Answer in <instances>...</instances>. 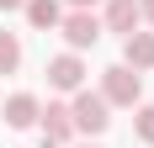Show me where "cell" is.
<instances>
[{
  "instance_id": "obj_7",
  "label": "cell",
  "mask_w": 154,
  "mask_h": 148,
  "mask_svg": "<svg viewBox=\"0 0 154 148\" xmlns=\"http://www.w3.org/2000/svg\"><path fill=\"white\" fill-rule=\"evenodd\" d=\"M37 95H27V90H16L11 101H5V127L11 132H27V127H37Z\"/></svg>"
},
{
  "instance_id": "obj_11",
  "label": "cell",
  "mask_w": 154,
  "mask_h": 148,
  "mask_svg": "<svg viewBox=\"0 0 154 148\" xmlns=\"http://www.w3.org/2000/svg\"><path fill=\"white\" fill-rule=\"evenodd\" d=\"M133 132H138V143H154V101L138 106V117H133Z\"/></svg>"
},
{
  "instance_id": "obj_10",
  "label": "cell",
  "mask_w": 154,
  "mask_h": 148,
  "mask_svg": "<svg viewBox=\"0 0 154 148\" xmlns=\"http://www.w3.org/2000/svg\"><path fill=\"white\" fill-rule=\"evenodd\" d=\"M16 69H21V37L0 32V74H16Z\"/></svg>"
},
{
  "instance_id": "obj_6",
  "label": "cell",
  "mask_w": 154,
  "mask_h": 148,
  "mask_svg": "<svg viewBox=\"0 0 154 148\" xmlns=\"http://www.w3.org/2000/svg\"><path fill=\"white\" fill-rule=\"evenodd\" d=\"M122 64L133 74L154 69V32H128V37H122Z\"/></svg>"
},
{
  "instance_id": "obj_13",
  "label": "cell",
  "mask_w": 154,
  "mask_h": 148,
  "mask_svg": "<svg viewBox=\"0 0 154 148\" xmlns=\"http://www.w3.org/2000/svg\"><path fill=\"white\" fill-rule=\"evenodd\" d=\"M69 5H75V11H96L101 0H69Z\"/></svg>"
},
{
  "instance_id": "obj_8",
  "label": "cell",
  "mask_w": 154,
  "mask_h": 148,
  "mask_svg": "<svg viewBox=\"0 0 154 148\" xmlns=\"http://www.w3.org/2000/svg\"><path fill=\"white\" fill-rule=\"evenodd\" d=\"M101 27L106 32H138L143 27V16H138V0H106V16H101Z\"/></svg>"
},
{
  "instance_id": "obj_14",
  "label": "cell",
  "mask_w": 154,
  "mask_h": 148,
  "mask_svg": "<svg viewBox=\"0 0 154 148\" xmlns=\"http://www.w3.org/2000/svg\"><path fill=\"white\" fill-rule=\"evenodd\" d=\"M21 5H27V0H0V11H21Z\"/></svg>"
},
{
  "instance_id": "obj_5",
  "label": "cell",
  "mask_w": 154,
  "mask_h": 148,
  "mask_svg": "<svg viewBox=\"0 0 154 148\" xmlns=\"http://www.w3.org/2000/svg\"><path fill=\"white\" fill-rule=\"evenodd\" d=\"M48 85L64 90V95H75L85 85V58L80 53H59V58H48Z\"/></svg>"
},
{
  "instance_id": "obj_2",
  "label": "cell",
  "mask_w": 154,
  "mask_h": 148,
  "mask_svg": "<svg viewBox=\"0 0 154 148\" xmlns=\"http://www.w3.org/2000/svg\"><path fill=\"white\" fill-rule=\"evenodd\" d=\"M101 101L106 106H138L143 101V74H133L128 64L101 69Z\"/></svg>"
},
{
  "instance_id": "obj_12",
  "label": "cell",
  "mask_w": 154,
  "mask_h": 148,
  "mask_svg": "<svg viewBox=\"0 0 154 148\" xmlns=\"http://www.w3.org/2000/svg\"><path fill=\"white\" fill-rule=\"evenodd\" d=\"M138 16H143V21L154 27V0H138Z\"/></svg>"
},
{
  "instance_id": "obj_1",
  "label": "cell",
  "mask_w": 154,
  "mask_h": 148,
  "mask_svg": "<svg viewBox=\"0 0 154 148\" xmlns=\"http://www.w3.org/2000/svg\"><path fill=\"white\" fill-rule=\"evenodd\" d=\"M69 127L85 132V138H96V132L112 127V106L101 101V90H85V85L75 90V101H69Z\"/></svg>"
},
{
  "instance_id": "obj_9",
  "label": "cell",
  "mask_w": 154,
  "mask_h": 148,
  "mask_svg": "<svg viewBox=\"0 0 154 148\" xmlns=\"http://www.w3.org/2000/svg\"><path fill=\"white\" fill-rule=\"evenodd\" d=\"M21 11H27L32 32H59V21H64V5H59V0H27Z\"/></svg>"
},
{
  "instance_id": "obj_3",
  "label": "cell",
  "mask_w": 154,
  "mask_h": 148,
  "mask_svg": "<svg viewBox=\"0 0 154 148\" xmlns=\"http://www.w3.org/2000/svg\"><path fill=\"white\" fill-rule=\"evenodd\" d=\"M59 32H64V43H69V53H85V48L101 43V32H106V27H101V16H96V11H69V16L59 21Z\"/></svg>"
},
{
  "instance_id": "obj_4",
  "label": "cell",
  "mask_w": 154,
  "mask_h": 148,
  "mask_svg": "<svg viewBox=\"0 0 154 148\" xmlns=\"http://www.w3.org/2000/svg\"><path fill=\"white\" fill-rule=\"evenodd\" d=\"M37 132H43V148H64L69 138H75V127H69V106H64V101H48L43 111H37Z\"/></svg>"
},
{
  "instance_id": "obj_15",
  "label": "cell",
  "mask_w": 154,
  "mask_h": 148,
  "mask_svg": "<svg viewBox=\"0 0 154 148\" xmlns=\"http://www.w3.org/2000/svg\"><path fill=\"white\" fill-rule=\"evenodd\" d=\"M80 148H96V143H80Z\"/></svg>"
}]
</instances>
